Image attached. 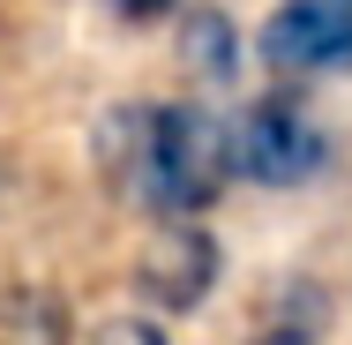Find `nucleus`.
Returning <instances> with one entry per match:
<instances>
[{
    "mask_svg": "<svg viewBox=\"0 0 352 345\" xmlns=\"http://www.w3.org/2000/svg\"><path fill=\"white\" fill-rule=\"evenodd\" d=\"M98 173L113 196L150 210L157 225L203 218L232 188V143H225V121L195 98H173V105L128 98L98 121Z\"/></svg>",
    "mask_w": 352,
    "mask_h": 345,
    "instance_id": "obj_1",
    "label": "nucleus"
},
{
    "mask_svg": "<svg viewBox=\"0 0 352 345\" xmlns=\"http://www.w3.org/2000/svg\"><path fill=\"white\" fill-rule=\"evenodd\" d=\"M225 143H232V180H248V188H307L338 158L322 113L300 90H285V83L263 90V98H248L225 121Z\"/></svg>",
    "mask_w": 352,
    "mask_h": 345,
    "instance_id": "obj_2",
    "label": "nucleus"
},
{
    "mask_svg": "<svg viewBox=\"0 0 352 345\" xmlns=\"http://www.w3.org/2000/svg\"><path fill=\"white\" fill-rule=\"evenodd\" d=\"M217 278H225V248H217V233L203 218H165V225H150V240H142V255H135V293H142V308H150L157 323L203 315L217 300Z\"/></svg>",
    "mask_w": 352,
    "mask_h": 345,
    "instance_id": "obj_3",
    "label": "nucleus"
},
{
    "mask_svg": "<svg viewBox=\"0 0 352 345\" xmlns=\"http://www.w3.org/2000/svg\"><path fill=\"white\" fill-rule=\"evenodd\" d=\"M270 75H338L352 68V0H278L255 30Z\"/></svg>",
    "mask_w": 352,
    "mask_h": 345,
    "instance_id": "obj_4",
    "label": "nucleus"
},
{
    "mask_svg": "<svg viewBox=\"0 0 352 345\" xmlns=\"http://www.w3.org/2000/svg\"><path fill=\"white\" fill-rule=\"evenodd\" d=\"M180 61L203 75V83H232V75H240V30H232V15L188 8V15H180Z\"/></svg>",
    "mask_w": 352,
    "mask_h": 345,
    "instance_id": "obj_5",
    "label": "nucleus"
},
{
    "mask_svg": "<svg viewBox=\"0 0 352 345\" xmlns=\"http://www.w3.org/2000/svg\"><path fill=\"white\" fill-rule=\"evenodd\" d=\"M82 345H173V338H165L157 315H105V323H90Z\"/></svg>",
    "mask_w": 352,
    "mask_h": 345,
    "instance_id": "obj_6",
    "label": "nucleus"
},
{
    "mask_svg": "<svg viewBox=\"0 0 352 345\" xmlns=\"http://www.w3.org/2000/svg\"><path fill=\"white\" fill-rule=\"evenodd\" d=\"M113 15H128V23H165V15H180V0H105Z\"/></svg>",
    "mask_w": 352,
    "mask_h": 345,
    "instance_id": "obj_7",
    "label": "nucleus"
},
{
    "mask_svg": "<svg viewBox=\"0 0 352 345\" xmlns=\"http://www.w3.org/2000/svg\"><path fill=\"white\" fill-rule=\"evenodd\" d=\"M248 345H315V323H270V331H255Z\"/></svg>",
    "mask_w": 352,
    "mask_h": 345,
    "instance_id": "obj_8",
    "label": "nucleus"
}]
</instances>
